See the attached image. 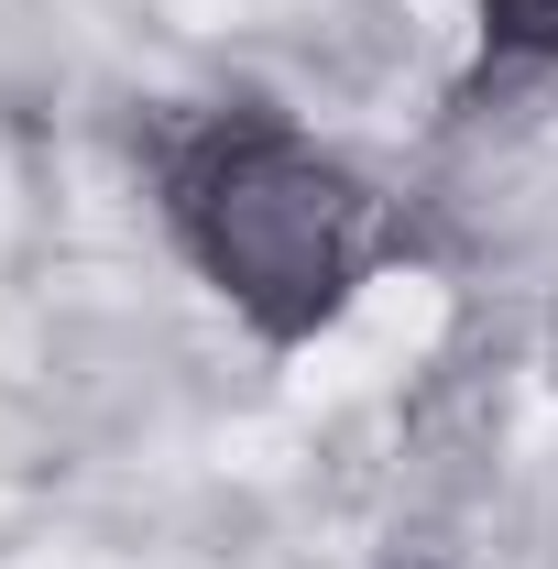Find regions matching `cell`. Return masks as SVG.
Listing matches in <instances>:
<instances>
[{"label":"cell","mask_w":558,"mask_h":569,"mask_svg":"<svg viewBox=\"0 0 558 569\" xmlns=\"http://www.w3.org/2000/svg\"><path fill=\"white\" fill-rule=\"evenodd\" d=\"M350 176H329L307 142L285 132H252V142H219L209 164L187 176V230H198V252H209V274L275 329H318L329 307H340L350 284Z\"/></svg>","instance_id":"1"},{"label":"cell","mask_w":558,"mask_h":569,"mask_svg":"<svg viewBox=\"0 0 558 569\" xmlns=\"http://www.w3.org/2000/svg\"><path fill=\"white\" fill-rule=\"evenodd\" d=\"M482 22L515 56H558V0H482Z\"/></svg>","instance_id":"2"}]
</instances>
